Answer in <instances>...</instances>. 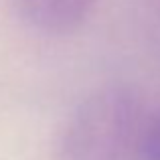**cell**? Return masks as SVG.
Segmentation results:
<instances>
[{
	"label": "cell",
	"mask_w": 160,
	"mask_h": 160,
	"mask_svg": "<svg viewBox=\"0 0 160 160\" xmlns=\"http://www.w3.org/2000/svg\"><path fill=\"white\" fill-rule=\"evenodd\" d=\"M144 103L136 87H98L65 120L55 146L57 160H128L144 128Z\"/></svg>",
	"instance_id": "1"
},
{
	"label": "cell",
	"mask_w": 160,
	"mask_h": 160,
	"mask_svg": "<svg viewBox=\"0 0 160 160\" xmlns=\"http://www.w3.org/2000/svg\"><path fill=\"white\" fill-rule=\"evenodd\" d=\"M98 0H12L14 12L24 24L45 35H69L95 10Z\"/></svg>",
	"instance_id": "2"
},
{
	"label": "cell",
	"mask_w": 160,
	"mask_h": 160,
	"mask_svg": "<svg viewBox=\"0 0 160 160\" xmlns=\"http://www.w3.org/2000/svg\"><path fill=\"white\" fill-rule=\"evenodd\" d=\"M138 160H160V109L144 124L136 146Z\"/></svg>",
	"instance_id": "3"
}]
</instances>
